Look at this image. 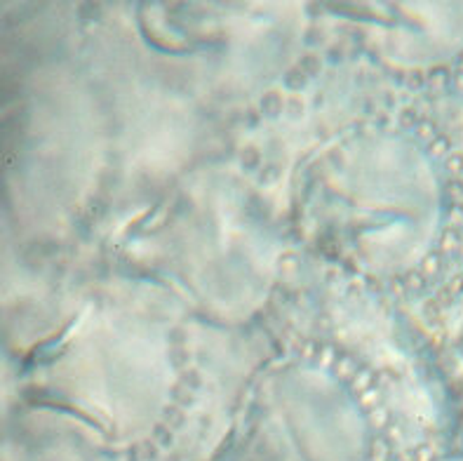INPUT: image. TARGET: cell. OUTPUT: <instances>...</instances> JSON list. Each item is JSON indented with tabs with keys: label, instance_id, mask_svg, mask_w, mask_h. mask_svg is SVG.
I'll return each instance as SVG.
<instances>
[{
	"label": "cell",
	"instance_id": "1",
	"mask_svg": "<svg viewBox=\"0 0 463 461\" xmlns=\"http://www.w3.org/2000/svg\"><path fill=\"white\" fill-rule=\"evenodd\" d=\"M457 339H458V351H461V356H463V313H461V322H458Z\"/></svg>",
	"mask_w": 463,
	"mask_h": 461
}]
</instances>
